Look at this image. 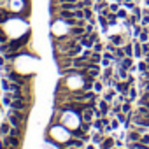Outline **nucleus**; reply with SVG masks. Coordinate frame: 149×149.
<instances>
[{
	"label": "nucleus",
	"mask_w": 149,
	"mask_h": 149,
	"mask_svg": "<svg viewBox=\"0 0 149 149\" xmlns=\"http://www.w3.org/2000/svg\"><path fill=\"white\" fill-rule=\"evenodd\" d=\"M132 13H133V16H135V18H137L139 21H140V18H142V9H140L139 6H135V7L132 9Z\"/></svg>",
	"instance_id": "6ab92c4d"
},
{
	"label": "nucleus",
	"mask_w": 149,
	"mask_h": 149,
	"mask_svg": "<svg viewBox=\"0 0 149 149\" xmlns=\"http://www.w3.org/2000/svg\"><path fill=\"white\" fill-rule=\"evenodd\" d=\"M139 40H140V42H149V32H147L146 28L140 32V35H139Z\"/></svg>",
	"instance_id": "a211bd4d"
},
{
	"label": "nucleus",
	"mask_w": 149,
	"mask_h": 149,
	"mask_svg": "<svg viewBox=\"0 0 149 149\" xmlns=\"http://www.w3.org/2000/svg\"><path fill=\"white\" fill-rule=\"evenodd\" d=\"M128 90H130V84H128V81H121V83H116V91H119V93H128Z\"/></svg>",
	"instance_id": "0eeeda50"
},
{
	"label": "nucleus",
	"mask_w": 149,
	"mask_h": 149,
	"mask_svg": "<svg viewBox=\"0 0 149 149\" xmlns=\"http://www.w3.org/2000/svg\"><path fill=\"white\" fill-rule=\"evenodd\" d=\"M86 149H95V144H91V146H88Z\"/></svg>",
	"instance_id": "e433bc0d"
},
{
	"label": "nucleus",
	"mask_w": 149,
	"mask_h": 149,
	"mask_svg": "<svg viewBox=\"0 0 149 149\" xmlns=\"http://www.w3.org/2000/svg\"><path fill=\"white\" fill-rule=\"evenodd\" d=\"M84 19L86 21H91L93 19V9L91 7H84Z\"/></svg>",
	"instance_id": "dca6fc26"
},
{
	"label": "nucleus",
	"mask_w": 149,
	"mask_h": 149,
	"mask_svg": "<svg viewBox=\"0 0 149 149\" xmlns=\"http://www.w3.org/2000/svg\"><path fill=\"white\" fill-rule=\"evenodd\" d=\"M119 7H121V6L116 2V4H111V6H109V11H112V13H118V11H119Z\"/></svg>",
	"instance_id": "c756f323"
},
{
	"label": "nucleus",
	"mask_w": 149,
	"mask_h": 149,
	"mask_svg": "<svg viewBox=\"0 0 149 149\" xmlns=\"http://www.w3.org/2000/svg\"><path fill=\"white\" fill-rule=\"evenodd\" d=\"M135 98H137V90H135V88H130V90H128V100L133 102Z\"/></svg>",
	"instance_id": "5701e85b"
},
{
	"label": "nucleus",
	"mask_w": 149,
	"mask_h": 149,
	"mask_svg": "<svg viewBox=\"0 0 149 149\" xmlns=\"http://www.w3.org/2000/svg\"><path fill=\"white\" fill-rule=\"evenodd\" d=\"M98 40H100L98 33H97V32H91V33H90V42H91V44H95V42H98Z\"/></svg>",
	"instance_id": "b1692460"
},
{
	"label": "nucleus",
	"mask_w": 149,
	"mask_h": 149,
	"mask_svg": "<svg viewBox=\"0 0 149 149\" xmlns=\"http://www.w3.org/2000/svg\"><path fill=\"white\" fill-rule=\"evenodd\" d=\"M0 95H2V93H0Z\"/></svg>",
	"instance_id": "58836bf2"
},
{
	"label": "nucleus",
	"mask_w": 149,
	"mask_h": 149,
	"mask_svg": "<svg viewBox=\"0 0 149 149\" xmlns=\"http://www.w3.org/2000/svg\"><path fill=\"white\" fill-rule=\"evenodd\" d=\"M2 90H4V91H11V84H9V79H4V81H2Z\"/></svg>",
	"instance_id": "bb28decb"
},
{
	"label": "nucleus",
	"mask_w": 149,
	"mask_h": 149,
	"mask_svg": "<svg viewBox=\"0 0 149 149\" xmlns=\"http://www.w3.org/2000/svg\"><path fill=\"white\" fill-rule=\"evenodd\" d=\"M140 25H142V26H147V25H149V14H144V16L140 18Z\"/></svg>",
	"instance_id": "cd10ccee"
},
{
	"label": "nucleus",
	"mask_w": 149,
	"mask_h": 149,
	"mask_svg": "<svg viewBox=\"0 0 149 149\" xmlns=\"http://www.w3.org/2000/svg\"><path fill=\"white\" fill-rule=\"evenodd\" d=\"M121 111L125 112V114H132V100H126V102H123V105H121Z\"/></svg>",
	"instance_id": "9b49d317"
},
{
	"label": "nucleus",
	"mask_w": 149,
	"mask_h": 149,
	"mask_svg": "<svg viewBox=\"0 0 149 149\" xmlns=\"http://www.w3.org/2000/svg\"><path fill=\"white\" fill-rule=\"evenodd\" d=\"M93 49H95V51H97V53H100V51H102V44H100V40H98V42H95V44H93Z\"/></svg>",
	"instance_id": "7c9ffc66"
},
{
	"label": "nucleus",
	"mask_w": 149,
	"mask_h": 149,
	"mask_svg": "<svg viewBox=\"0 0 149 149\" xmlns=\"http://www.w3.org/2000/svg\"><path fill=\"white\" fill-rule=\"evenodd\" d=\"M144 30V26L140 25V23H137V25H133V37L135 39H139V35H140V32Z\"/></svg>",
	"instance_id": "f3484780"
},
{
	"label": "nucleus",
	"mask_w": 149,
	"mask_h": 149,
	"mask_svg": "<svg viewBox=\"0 0 149 149\" xmlns=\"http://www.w3.org/2000/svg\"><path fill=\"white\" fill-rule=\"evenodd\" d=\"M118 125H119L118 118H116V119H111V128H112V130H116V128H118Z\"/></svg>",
	"instance_id": "473e14b6"
},
{
	"label": "nucleus",
	"mask_w": 149,
	"mask_h": 149,
	"mask_svg": "<svg viewBox=\"0 0 149 149\" xmlns=\"http://www.w3.org/2000/svg\"><path fill=\"white\" fill-rule=\"evenodd\" d=\"M133 49H135L133 54H135L137 58H142V56H144V53H142V42H140V40H135V42H133Z\"/></svg>",
	"instance_id": "6e6552de"
},
{
	"label": "nucleus",
	"mask_w": 149,
	"mask_h": 149,
	"mask_svg": "<svg viewBox=\"0 0 149 149\" xmlns=\"http://www.w3.org/2000/svg\"><path fill=\"white\" fill-rule=\"evenodd\" d=\"M7 119H9L11 126H18V128H21V123H23V121H21L19 118H16V116H14V114H13L11 111L7 112Z\"/></svg>",
	"instance_id": "423d86ee"
},
{
	"label": "nucleus",
	"mask_w": 149,
	"mask_h": 149,
	"mask_svg": "<svg viewBox=\"0 0 149 149\" xmlns=\"http://www.w3.org/2000/svg\"><path fill=\"white\" fill-rule=\"evenodd\" d=\"M140 137H142V133L137 132V130H130V132L126 133V140H128V142H137V140H140Z\"/></svg>",
	"instance_id": "20e7f679"
},
{
	"label": "nucleus",
	"mask_w": 149,
	"mask_h": 149,
	"mask_svg": "<svg viewBox=\"0 0 149 149\" xmlns=\"http://www.w3.org/2000/svg\"><path fill=\"white\" fill-rule=\"evenodd\" d=\"M93 116H95V114H93V111H91L90 107L83 111V119H84L86 123H91V118H93Z\"/></svg>",
	"instance_id": "9d476101"
},
{
	"label": "nucleus",
	"mask_w": 149,
	"mask_h": 149,
	"mask_svg": "<svg viewBox=\"0 0 149 149\" xmlns=\"http://www.w3.org/2000/svg\"><path fill=\"white\" fill-rule=\"evenodd\" d=\"M104 139H105V135H104L102 132H98V133H95V135H93V139H91V140H93V144H102V140H104Z\"/></svg>",
	"instance_id": "2eb2a0df"
},
{
	"label": "nucleus",
	"mask_w": 149,
	"mask_h": 149,
	"mask_svg": "<svg viewBox=\"0 0 149 149\" xmlns=\"http://www.w3.org/2000/svg\"><path fill=\"white\" fill-rule=\"evenodd\" d=\"M9 133H11V125H9L7 121L0 123V135H2V137H6V135H9Z\"/></svg>",
	"instance_id": "1a4fd4ad"
},
{
	"label": "nucleus",
	"mask_w": 149,
	"mask_h": 149,
	"mask_svg": "<svg viewBox=\"0 0 149 149\" xmlns=\"http://www.w3.org/2000/svg\"><path fill=\"white\" fill-rule=\"evenodd\" d=\"M4 142H6V146L19 147V140H18V137H14V135H6V137H4Z\"/></svg>",
	"instance_id": "7ed1b4c3"
},
{
	"label": "nucleus",
	"mask_w": 149,
	"mask_h": 149,
	"mask_svg": "<svg viewBox=\"0 0 149 149\" xmlns=\"http://www.w3.org/2000/svg\"><path fill=\"white\" fill-rule=\"evenodd\" d=\"M111 42L114 44V46H123V37L121 35H111Z\"/></svg>",
	"instance_id": "4468645a"
},
{
	"label": "nucleus",
	"mask_w": 149,
	"mask_h": 149,
	"mask_svg": "<svg viewBox=\"0 0 149 149\" xmlns=\"http://www.w3.org/2000/svg\"><path fill=\"white\" fill-rule=\"evenodd\" d=\"M114 97H116V91H114V90H109V91L105 93V97H104V100H107V102H109V100H112Z\"/></svg>",
	"instance_id": "393cba45"
},
{
	"label": "nucleus",
	"mask_w": 149,
	"mask_h": 149,
	"mask_svg": "<svg viewBox=\"0 0 149 149\" xmlns=\"http://www.w3.org/2000/svg\"><path fill=\"white\" fill-rule=\"evenodd\" d=\"M139 70H140L142 74L147 70V61H146V60H144V61H139Z\"/></svg>",
	"instance_id": "a878e982"
},
{
	"label": "nucleus",
	"mask_w": 149,
	"mask_h": 149,
	"mask_svg": "<svg viewBox=\"0 0 149 149\" xmlns=\"http://www.w3.org/2000/svg\"><path fill=\"white\" fill-rule=\"evenodd\" d=\"M123 49H125V54H126V56H133V51H132V49H133V44H130V42H128Z\"/></svg>",
	"instance_id": "4be33fe9"
},
{
	"label": "nucleus",
	"mask_w": 149,
	"mask_h": 149,
	"mask_svg": "<svg viewBox=\"0 0 149 149\" xmlns=\"http://www.w3.org/2000/svg\"><path fill=\"white\" fill-rule=\"evenodd\" d=\"M93 88H95V91H102V83H95Z\"/></svg>",
	"instance_id": "72a5a7b5"
},
{
	"label": "nucleus",
	"mask_w": 149,
	"mask_h": 149,
	"mask_svg": "<svg viewBox=\"0 0 149 149\" xmlns=\"http://www.w3.org/2000/svg\"><path fill=\"white\" fill-rule=\"evenodd\" d=\"M140 142H144V144H149V135H142V137H140Z\"/></svg>",
	"instance_id": "f704fd0d"
},
{
	"label": "nucleus",
	"mask_w": 149,
	"mask_h": 149,
	"mask_svg": "<svg viewBox=\"0 0 149 149\" xmlns=\"http://www.w3.org/2000/svg\"><path fill=\"white\" fill-rule=\"evenodd\" d=\"M144 58H146V61H147V63H149V54H146V56H144Z\"/></svg>",
	"instance_id": "4c0bfd02"
},
{
	"label": "nucleus",
	"mask_w": 149,
	"mask_h": 149,
	"mask_svg": "<svg viewBox=\"0 0 149 149\" xmlns=\"http://www.w3.org/2000/svg\"><path fill=\"white\" fill-rule=\"evenodd\" d=\"M100 112H102V116H107V112H109V104H107V100H100Z\"/></svg>",
	"instance_id": "f8f14e48"
},
{
	"label": "nucleus",
	"mask_w": 149,
	"mask_h": 149,
	"mask_svg": "<svg viewBox=\"0 0 149 149\" xmlns=\"http://www.w3.org/2000/svg\"><path fill=\"white\" fill-rule=\"evenodd\" d=\"M107 21H109V25H116V21H118V14L112 13V11H109V13H107Z\"/></svg>",
	"instance_id": "ddd939ff"
},
{
	"label": "nucleus",
	"mask_w": 149,
	"mask_h": 149,
	"mask_svg": "<svg viewBox=\"0 0 149 149\" xmlns=\"http://www.w3.org/2000/svg\"><path fill=\"white\" fill-rule=\"evenodd\" d=\"M79 139H83L84 142H88V140H90V135H88V133H83V135H81Z\"/></svg>",
	"instance_id": "c9c22d12"
},
{
	"label": "nucleus",
	"mask_w": 149,
	"mask_h": 149,
	"mask_svg": "<svg viewBox=\"0 0 149 149\" xmlns=\"http://www.w3.org/2000/svg\"><path fill=\"white\" fill-rule=\"evenodd\" d=\"M102 65H104V67H111V58L104 56V60H102Z\"/></svg>",
	"instance_id": "2f4dec72"
},
{
	"label": "nucleus",
	"mask_w": 149,
	"mask_h": 149,
	"mask_svg": "<svg viewBox=\"0 0 149 149\" xmlns=\"http://www.w3.org/2000/svg\"><path fill=\"white\" fill-rule=\"evenodd\" d=\"M11 109H16V111H26V109H28V104H26V100H13Z\"/></svg>",
	"instance_id": "f03ea898"
},
{
	"label": "nucleus",
	"mask_w": 149,
	"mask_h": 149,
	"mask_svg": "<svg viewBox=\"0 0 149 149\" xmlns=\"http://www.w3.org/2000/svg\"><path fill=\"white\" fill-rule=\"evenodd\" d=\"M76 18L77 19H84V9H76Z\"/></svg>",
	"instance_id": "c85d7f7f"
},
{
	"label": "nucleus",
	"mask_w": 149,
	"mask_h": 149,
	"mask_svg": "<svg viewBox=\"0 0 149 149\" xmlns=\"http://www.w3.org/2000/svg\"><path fill=\"white\" fill-rule=\"evenodd\" d=\"M116 14H118V19H126V18H128V13H126V9H121V7H119V11H118Z\"/></svg>",
	"instance_id": "412c9836"
},
{
	"label": "nucleus",
	"mask_w": 149,
	"mask_h": 149,
	"mask_svg": "<svg viewBox=\"0 0 149 149\" xmlns=\"http://www.w3.org/2000/svg\"><path fill=\"white\" fill-rule=\"evenodd\" d=\"M126 149H149V144H144V142H140V140H137V142H128V144H126Z\"/></svg>",
	"instance_id": "39448f33"
},
{
	"label": "nucleus",
	"mask_w": 149,
	"mask_h": 149,
	"mask_svg": "<svg viewBox=\"0 0 149 149\" xmlns=\"http://www.w3.org/2000/svg\"><path fill=\"white\" fill-rule=\"evenodd\" d=\"M114 146H116V139H114V135H107V137L102 140V144H100L98 149H111V147H114Z\"/></svg>",
	"instance_id": "f257e3e1"
},
{
	"label": "nucleus",
	"mask_w": 149,
	"mask_h": 149,
	"mask_svg": "<svg viewBox=\"0 0 149 149\" xmlns=\"http://www.w3.org/2000/svg\"><path fill=\"white\" fill-rule=\"evenodd\" d=\"M102 60V56H100V53H97V51H93L91 53V56H90V61H93V63H98Z\"/></svg>",
	"instance_id": "aec40b11"
}]
</instances>
